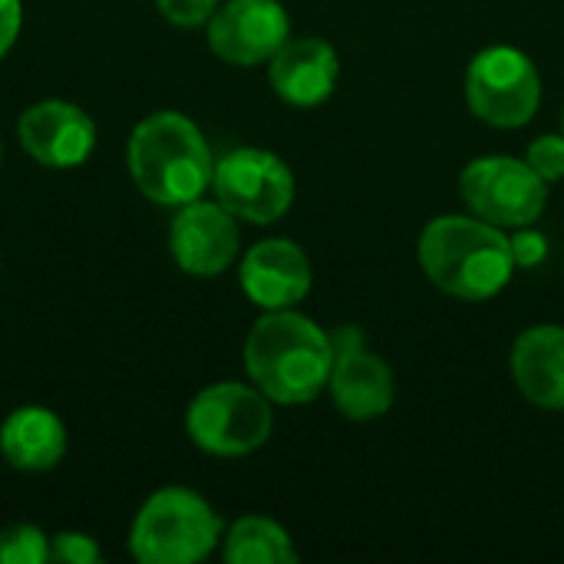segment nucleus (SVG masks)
Returning a JSON list of instances; mask_svg holds the SVG:
<instances>
[{"label":"nucleus","instance_id":"1a4fd4ad","mask_svg":"<svg viewBox=\"0 0 564 564\" xmlns=\"http://www.w3.org/2000/svg\"><path fill=\"white\" fill-rule=\"evenodd\" d=\"M330 344H334V370L327 390L337 413L354 423L387 416L397 400V380L390 364L380 354H373L364 334L350 324L337 327L330 334Z\"/></svg>","mask_w":564,"mask_h":564},{"label":"nucleus","instance_id":"f257e3e1","mask_svg":"<svg viewBox=\"0 0 564 564\" xmlns=\"http://www.w3.org/2000/svg\"><path fill=\"white\" fill-rule=\"evenodd\" d=\"M248 380L278 406L314 403L334 370L330 334L301 311H264L245 340Z\"/></svg>","mask_w":564,"mask_h":564},{"label":"nucleus","instance_id":"7ed1b4c3","mask_svg":"<svg viewBox=\"0 0 564 564\" xmlns=\"http://www.w3.org/2000/svg\"><path fill=\"white\" fill-rule=\"evenodd\" d=\"M126 165L135 188L165 208L202 198L215 175V155L205 132L175 109H159L135 122L126 145Z\"/></svg>","mask_w":564,"mask_h":564},{"label":"nucleus","instance_id":"9d476101","mask_svg":"<svg viewBox=\"0 0 564 564\" xmlns=\"http://www.w3.org/2000/svg\"><path fill=\"white\" fill-rule=\"evenodd\" d=\"M291 36L281 0H228L208 20V50L228 66H261Z\"/></svg>","mask_w":564,"mask_h":564},{"label":"nucleus","instance_id":"f8f14e48","mask_svg":"<svg viewBox=\"0 0 564 564\" xmlns=\"http://www.w3.org/2000/svg\"><path fill=\"white\" fill-rule=\"evenodd\" d=\"M17 142L43 169H76L96 149V122L76 102L43 99L23 109Z\"/></svg>","mask_w":564,"mask_h":564},{"label":"nucleus","instance_id":"a211bd4d","mask_svg":"<svg viewBox=\"0 0 564 564\" xmlns=\"http://www.w3.org/2000/svg\"><path fill=\"white\" fill-rule=\"evenodd\" d=\"M50 562V535L36 525H7L0 529V564Z\"/></svg>","mask_w":564,"mask_h":564},{"label":"nucleus","instance_id":"dca6fc26","mask_svg":"<svg viewBox=\"0 0 564 564\" xmlns=\"http://www.w3.org/2000/svg\"><path fill=\"white\" fill-rule=\"evenodd\" d=\"M0 456L17 473H50L66 456V426L46 406H17L0 423Z\"/></svg>","mask_w":564,"mask_h":564},{"label":"nucleus","instance_id":"6e6552de","mask_svg":"<svg viewBox=\"0 0 564 564\" xmlns=\"http://www.w3.org/2000/svg\"><path fill=\"white\" fill-rule=\"evenodd\" d=\"M215 198L248 225H274L294 205V172L268 149H235L215 162Z\"/></svg>","mask_w":564,"mask_h":564},{"label":"nucleus","instance_id":"9b49d317","mask_svg":"<svg viewBox=\"0 0 564 564\" xmlns=\"http://www.w3.org/2000/svg\"><path fill=\"white\" fill-rule=\"evenodd\" d=\"M241 248L238 218L215 198H195L175 208L169 225V251L172 261L192 278H218L225 274Z\"/></svg>","mask_w":564,"mask_h":564},{"label":"nucleus","instance_id":"4468645a","mask_svg":"<svg viewBox=\"0 0 564 564\" xmlns=\"http://www.w3.org/2000/svg\"><path fill=\"white\" fill-rule=\"evenodd\" d=\"M268 79L288 106L311 109L334 96L340 56L321 36H288L284 46L268 59Z\"/></svg>","mask_w":564,"mask_h":564},{"label":"nucleus","instance_id":"ddd939ff","mask_svg":"<svg viewBox=\"0 0 564 564\" xmlns=\"http://www.w3.org/2000/svg\"><path fill=\"white\" fill-rule=\"evenodd\" d=\"M241 291L261 311L297 307L314 284L311 258L291 238H268L248 248L238 268Z\"/></svg>","mask_w":564,"mask_h":564},{"label":"nucleus","instance_id":"f03ea898","mask_svg":"<svg viewBox=\"0 0 564 564\" xmlns=\"http://www.w3.org/2000/svg\"><path fill=\"white\" fill-rule=\"evenodd\" d=\"M420 268L456 301H489L512 281L516 261L506 228L476 215H440L420 235Z\"/></svg>","mask_w":564,"mask_h":564},{"label":"nucleus","instance_id":"2eb2a0df","mask_svg":"<svg viewBox=\"0 0 564 564\" xmlns=\"http://www.w3.org/2000/svg\"><path fill=\"white\" fill-rule=\"evenodd\" d=\"M512 380L522 397L545 410L564 413V327L562 324H535L522 330L512 344Z\"/></svg>","mask_w":564,"mask_h":564},{"label":"nucleus","instance_id":"423d86ee","mask_svg":"<svg viewBox=\"0 0 564 564\" xmlns=\"http://www.w3.org/2000/svg\"><path fill=\"white\" fill-rule=\"evenodd\" d=\"M469 112L496 129H522L542 106L539 66L516 46H486L466 69Z\"/></svg>","mask_w":564,"mask_h":564},{"label":"nucleus","instance_id":"b1692460","mask_svg":"<svg viewBox=\"0 0 564 564\" xmlns=\"http://www.w3.org/2000/svg\"><path fill=\"white\" fill-rule=\"evenodd\" d=\"M0 159H3V142H0Z\"/></svg>","mask_w":564,"mask_h":564},{"label":"nucleus","instance_id":"f3484780","mask_svg":"<svg viewBox=\"0 0 564 564\" xmlns=\"http://www.w3.org/2000/svg\"><path fill=\"white\" fill-rule=\"evenodd\" d=\"M221 558L228 564H294L297 549L284 525L264 516L238 519L221 539Z\"/></svg>","mask_w":564,"mask_h":564},{"label":"nucleus","instance_id":"5701e85b","mask_svg":"<svg viewBox=\"0 0 564 564\" xmlns=\"http://www.w3.org/2000/svg\"><path fill=\"white\" fill-rule=\"evenodd\" d=\"M23 26V0H0V59L13 50Z\"/></svg>","mask_w":564,"mask_h":564},{"label":"nucleus","instance_id":"4be33fe9","mask_svg":"<svg viewBox=\"0 0 564 564\" xmlns=\"http://www.w3.org/2000/svg\"><path fill=\"white\" fill-rule=\"evenodd\" d=\"M509 245H512V261H516V268H539V264L549 258V238H545L539 228H532V225L512 228Z\"/></svg>","mask_w":564,"mask_h":564},{"label":"nucleus","instance_id":"393cba45","mask_svg":"<svg viewBox=\"0 0 564 564\" xmlns=\"http://www.w3.org/2000/svg\"><path fill=\"white\" fill-rule=\"evenodd\" d=\"M562 132H564V112H562Z\"/></svg>","mask_w":564,"mask_h":564},{"label":"nucleus","instance_id":"6ab92c4d","mask_svg":"<svg viewBox=\"0 0 564 564\" xmlns=\"http://www.w3.org/2000/svg\"><path fill=\"white\" fill-rule=\"evenodd\" d=\"M50 562L96 564L102 562V549L96 545V539L83 532H56L50 535Z\"/></svg>","mask_w":564,"mask_h":564},{"label":"nucleus","instance_id":"412c9836","mask_svg":"<svg viewBox=\"0 0 564 564\" xmlns=\"http://www.w3.org/2000/svg\"><path fill=\"white\" fill-rule=\"evenodd\" d=\"M155 7L169 23L192 30L212 20V13L218 10V0H155Z\"/></svg>","mask_w":564,"mask_h":564},{"label":"nucleus","instance_id":"20e7f679","mask_svg":"<svg viewBox=\"0 0 564 564\" xmlns=\"http://www.w3.org/2000/svg\"><path fill=\"white\" fill-rule=\"evenodd\" d=\"M225 539L212 502L185 486L152 492L132 519L129 555L139 564H198Z\"/></svg>","mask_w":564,"mask_h":564},{"label":"nucleus","instance_id":"aec40b11","mask_svg":"<svg viewBox=\"0 0 564 564\" xmlns=\"http://www.w3.org/2000/svg\"><path fill=\"white\" fill-rule=\"evenodd\" d=\"M525 162L552 185V182H562L564 178V132L562 135H555V132H549V135H539L532 145H529V152H525Z\"/></svg>","mask_w":564,"mask_h":564},{"label":"nucleus","instance_id":"39448f33","mask_svg":"<svg viewBox=\"0 0 564 564\" xmlns=\"http://www.w3.org/2000/svg\"><path fill=\"white\" fill-rule=\"evenodd\" d=\"M185 433L202 453L218 459H238L271 440L274 410L254 383H212L188 403Z\"/></svg>","mask_w":564,"mask_h":564},{"label":"nucleus","instance_id":"0eeeda50","mask_svg":"<svg viewBox=\"0 0 564 564\" xmlns=\"http://www.w3.org/2000/svg\"><path fill=\"white\" fill-rule=\"evenodd\" d=\"M459 192L469 212L499 228L535 225L549 205V182L512 155H479L459 175Z\"/></svg>","mask_w":564,"mask_h":564}]
</instances>
